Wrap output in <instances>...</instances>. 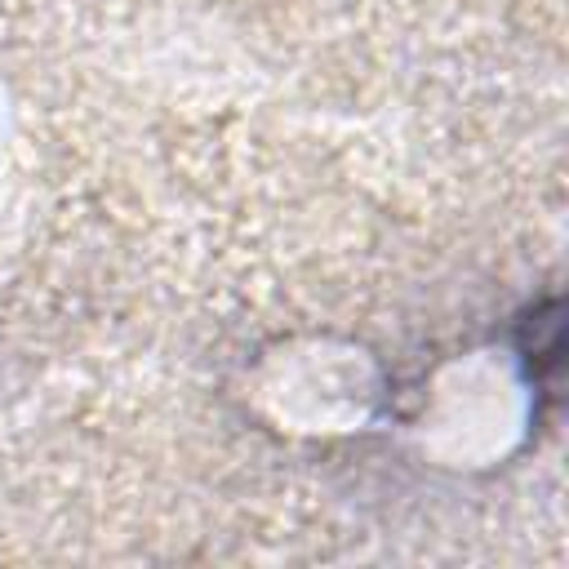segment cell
I'll use <instances>...</instances> for the list:
<instances>
[{
    "mask_svg": "<svg viewBox=\"0 0 569 569\" xmlns=\"http://www.w3.org/2000/svg\"><path fill=\"white\" fill-rule=\"evenodd\" d=\"M556 316H560L556 311V298H547L520 325V351L533 365V382L538 387H551L556 382V369H560V320Z\"/></svg>",
    "mask_w": 569,
    "mask_h": 569,
    "instance_id": "6da1fadb",
    "label": "cell"
}]
</instances>
